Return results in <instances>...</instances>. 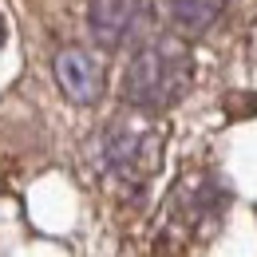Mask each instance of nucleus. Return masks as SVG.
Returning <instances> with one entry per match:
<instances>
[{
	"label": "nucleus",
	"instance_id": "1",
	"mask_svg": "<svg viewBox=\"0 0 257 257\" xmlns=\"http://www.w3.org/2000/svg\"><path fill=\"white\" fill-rule=\"evenodd\" d=\"M194 56L178 36H159L135 52V60L123 71V99L135 111L159 115L170 111L178 99L190 91Z\"/></svg>",
	"mask_w": 257,
	"mask_h": 257
},
{
	"label": "nucleus",
	"instance_id": "2",
	"mask_svg": "<svg viewBox=\"0 0 257 257\" xmlns=\"http://www.w3.org/2000/svg\"><path fill=\"white\" fill-rule=\"evenodd\" d=\"M162 162V135L151 127H131V123H115L103 135V166L127 182V186H143L159 174Z\"/></svg>",
	"mask_w": 257,
	"mask_h": 257
},
{
	"label": "nucleus",
	"instance_id": "3",
	"mask_svg": "<svg viewBox=\"0 0 257 257\" xmlns=\"http://www.w3.org/2000/svg\"><path fill=\"white\" fill-rule=\"evenodd\" d=\"M151 16V0H91L87 4V28L99 48L115 52L127 48L135 36L143 32Z\"/></svg>",
	"mask_w": 257,
	"mask_h": 257
},
{
	"label": "nucleus",
	"instance_id": "4",
	"mask_svg": "<svg viewBox=\"0 0 257 257\" xmlns=\"http://www.w3.org/2000/svg\"><path fill=\"white\" fill-rule=\"evenodd\" d=\"M56 79L60 91L79 107H91L103 99V64L83 48H64L56 56Z\"/></svg>",
	"mask_w": 257,
	"mask_h": 257
},
{
	"label": "nucleus",
	"instance_id": "5",
	"mask_svg": "<svg viewBox=\"0 0 257 257\" xmlns=\"http://www.w3.org/2000/svg\"><path fill=\"white\" fill-rule=\"evenodd\" d=\"M166 12L182 36H202L222 20L225 0H166Z\"/></svg>",
	"mask_w": 257,
	"mask_h": 257
},
{
	"label": "nucleus",
	"instance_id": "6",
	"mask_svg": "<svg viewBox=\"0 0 257 257\" xmlns=\"http://www.w3.org/2000/svg\"><path fill=\"white\" fill-rule=\"evenodd\" d=\"M0 44H4V20H0Z\"/></svg>",
	"mask_w": 257,
	"mask_h": 257
}]
</instances>
